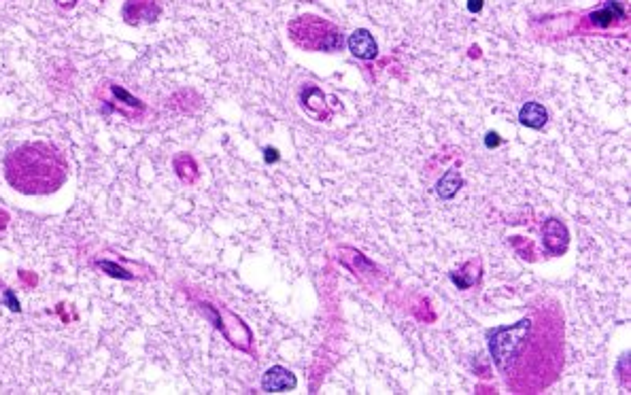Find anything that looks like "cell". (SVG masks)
Masks as SVG:
<instances>
[{
	"mask_svg": "<svg viewBox=\"0 0 631 395\" xmlns=\"http://www.w3.org/2000/svg\"><path fill=\"white\" fill-rule=\"evenodd\" d=\"M100 268H104V270H111L109 274H113V276H121V278H130V274L123 270V268H117L115 264H111V262H100Z\"/></svg>",
	"mask_w": 631,
	"mask_h": 395,
	"instance_id": "cell-8",
	"label": "cell"
},
{
	"mask_svg": "<svg viewBox=\"0 0 631 395\" xmlns=\"http://www.w3.org/2000/svg\"><path fill=\"white\" fill-rule=\"evenodd\" d=\"M261 387H264V391H268V393L289 391V389L295 387V376L289 370H285V367L274 365V367H270V370L264 374V378H261Z\"/></svg>",
	"mask_w": 631,
	"mask_h": 395,
	"instance_id": "cell-2",
	"label": "cell"
},
{
	"mask_svg": "<svg viewBox=\"0 0 631 395\" xmlns=\"http://www.w3.org/2000/svg\"><path fill=\"white\" fill-rule=\"evenodd\" d=\"M519 119H521L523 125H527V128L540 130V128H544V123L548 119V113H546V109L542 104L527 102V104H523V109L519 113Z\"/></svg>",
	"mask_w": 631,
	"mask_h": 395,
	"instance_id": "cell-4",
	"label": "cell"
},
{
	"mask_svg": "<svg viewBox=\"0 0 631 395\" xmlns=\"http://www.w3.org/2000/svg\"><path fill=\"white\" fill-rule=\"evenodd\" d=\"M461 185H463L461 174H459L457 170H448V172L438 181V195L444 198V200H450V198L459 191Z\"/></svg>",
	"mask_w": 631,
	"mask_h": 395,
	"instance_id": "cell-5",
	"label": "cell"
},
{
	"mask_svg": "<svg viewBox=\"0 0 631 395\" xmlns=\"http://www.w3.org/2000/svg\"><path fill=\"white\" fill-rule=\"evenodd\" d=\"M349 49L353 56L362 58V60H372L376 56V43L372 39V34L368 30H355L349 37Z\"/></svg>",
	"mask_w": 631,
	"mask_h": 395,
	"instance_id": "cell-3",
	"label": "cell"
},
{
	"mask_svg": "<svg viewBox=\"0 0 631 395\" xmlns=\"http://www.w3.org/2000/svg\"><path fill=\"white\" fill-rule=\"evenodd\" d=\"M5 300L9 302V308H11V310H20V304L15 302V298H13V293H11V291H7V293H5Z\"/></svg>",
	"mask_w": 631,
	"mask_h": 395,
	"instance_id": "cell-9",
	"label": "cell"
},
{
	"mask_svg": "<svg viewBox=\"0 0 631 395\" xmlns=\"http://www.w3.org/2000/svg\"><path fill=\"white\" fill-rule=\"evenodd\" d=\"M5 172L13 189L28 195L51 193L66 181L64 159L45 142L15 149L5 161Z\"/></svg>",
	"mask_w": 631,
	"mask_h": 395,
	"instance_id": "cell-1",
	"label": "cell"
},
{
	"mask_svg": "<svg viewBox=\"0 0 631 395\" xmlns=\"http://www.w3.org/2000/svg\"><path fill=\"white\" fill-rule=\"evenodd\" d=\"M591 17H593V22H595V24H599V26H608V24L612 22V7L608 5L606 11H601V13H593Z\"/></svg>",
	"mask_w": 631,
	"mask_h": 395,
	"instance_id": "cell-6",
	"label": "cell"
},
{
	"mask_svg": "<svg viewBox=\"0 0 631 395\" xmlns=\"http://www.w3.org/2000/svg\"><path fill=\"white\" fill-rule=\"evenodd\" d=\"M481 7H483V0H470V3H467V9H470L472 13L481 11Z\"/></svg>",
	"mask_w": 631,
	"mask_h": 395,
	"instance_id": "cell-11",
	"label": "cell"
},
{
	"mask_svg": "<svg viewBox=\"0 0 631 395\" xmlns=\"http://www.w3.org/2000/svg\"><path fill=\"white\" fill-rule=\"evenodd\" d=\"M487 147H498L500 145V138H498V134H487Z\"/></svg>",
	"mask_w": 631,
	"mask_h": 395,
	"instance_id": "cell-10",
	"label": "cell"
},
{
	"mask_svg": "<svg viewBox=\"0 0 631 395\" xmlns=\"http://www.w3.org/2000/svg\"><path fill=\"white\" fill-rule=\"evenodd\" d=\"M113 94L117 96V98H121V100H125V104H130V106H138V100L134 96H130L125 89H121V87H117V85H113Z\"/></svg>",
	"mask_w": 631,
	"mask_h": 395,
	"instance_id": "cell-7",
	"label": "cell"
},
{
	"mask_svg": "<svg viewBox=\"0 0 631 395\" xmlns=\"http://www.w3.org/2000/svg\"><path fill=\"white\" fill-rule=\"evenodd\" d=\"M266 159H268V161H274V159H278L276 151H274V149H266Z\"/></svg>",
	"mask_w": 631,
	"mask_h": 395,
	"instance_id": "cell-12",
	"label": "cell"
}]
</instances>
